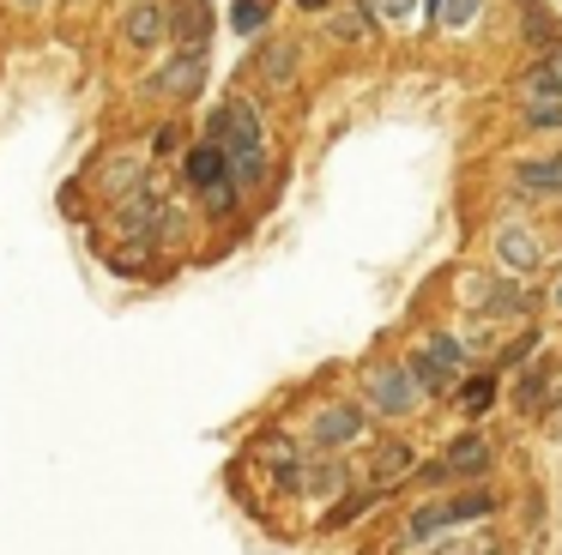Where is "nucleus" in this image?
<instances>
[{
	"label": "nucleus",
	"mask_w": 562,
	"mask_h": 555,
	"mask_svg": "<svg viewBox=\"0 0 562 555\" xmlns=\"http://www.w3.org/2000/svg\"><path fill=\"white\" fill-rule=\"evenodd\" d=\"M514 188L520 193H562V157H532V163H514Z\"/></svg>",
	"instance_id": "f8f14e48"
},
{
	"label": "nucleus",
	"mask_w": 562,
	"mask_h": 555,
	"mask_svg": "<svg viewBox=\"0 0 562 555\" xmlns=\"http://www.w3.org/2000/svg\"><path fill=\"white\" fill-rule=\"evenodd\" d=\"M200 72H206V60H200V48L188 43L182 55L170 60V67L158 72V79H151V91L158 97H194V84H200Z\"/></svg>",
	"instance_id": "9d476101"
},
{
	"label": "nucleus",
	"mask_w": 562,
	"mask_h": 555,
	"mask_svg": "<svg viewBox=\"0 0 562 555\" xmlns=\"http://www.w3.org/2000/svg\"><path fill=\"white\" fill-rule=\"evenodd\" d=\"M164 31H170V12H164L158 0H139V7L127 12V24H122L127 48H151V43H164Z\"/></svg>",
	"instance_id": "9b49d317"
},
{
	"label": "nucleus",
	"mask_w": 562,
	"mask_h": 555,
	"mask_svg": "<svg viewBox=\"0 0 562 555\" xmlns=\"http://www.w3.org/2000/svg\"><path fill=\"white\" fill-rule=\"evenodd\" d=\"M303 7H308V12H321V7H327V0H303Z\"/></svg>",
	"instance_id": "4be33fe9"
},
{
	"label": "nucleus",
	"mask_w": 562,
	"mask_h": 555,
	"mask_svg": "<svg viewBox=\"0 0 562 555\" xmlns=\"http://www.w3.org/2000/svg\"><path fill=\"white\" fill-rule=\"evenodd\" d=\"M484 465H490V441L484 434H460V441L448 446V458L429 465V483H441V477H484Z\"/></svg>",
	"instance_id": "6e6552de"
},
{
	"label": "nucleus",
	"mask_w": 562,
	"mask_h": 555,
	"mask_svg": "<svg viewBox=\"0 0 562 555\" xmlns=\"http://www.w3.org/2000/svg\"><path fill=\"white\" fill-rule=\"evenodd\" d=\"M345 483H351V471H345V465H339V458H333V453H321L315 465L303 471V489H308V495H339Z\"/></svg>",
	"instance_id": "4468645a"
},
{
	"label": "nucleus",
	"mask_w": 562,
	"mask_h": 555,
	"mask_svg": "<svg viewBox=\"0 0 562 555\" xmlns=\"http://www.w3.org/2000/svg\"><path fill=\"white\" fill-rule=\"evenodd\" d=\"M526 121L532 127H562V103H526Z\"/></svg>",
	"instance_id": "6ab92c4d"
},
{
	"label": "nucleus",
	"mask_w": 562,
	"mask_h": 555,
	"mask_svg": "<svg viewBox=\"0 0 562 555\" xmlns=\"http://www.w3.org/2000/svg\"><path fill=\"white\" fill-rule=\"evenodd\" d=\"M405 465H412V453H405V446H400V441H393V446H387V453H381V458H375V477H381V483H393V477H400V471H405Z\"/></svg>",
	"instance_id": "a211bd4d"
},
{
	"label": "nucleus",
	"mask_w": 562,
	"mask_h": 555,
	"mask_svg": "<svg viewBox=\"0 0 562 555\" xmlns=\"http://www.w3.org/2000/svg\"><path fill=\"white\" fill-rule=\"evenodd\" d=\"M357 441H363V405L333 398V405L315 410V422H308V446L315 453H339V446H357Z\"/></svg>",
	"instance_id": "39448f33"
},
{
	"label": "nucleus",
	"mask_w": 562,
	"mask_h": 555,
	"mask_svg": "<svg viewBox=\"0 0 562 555\" xmlns=\"http://www.w3.org/2000/svg\"><path fill=\"white\" fill-rule=\"evenodd\" d=\"M363 398H369L375 417H412L424 393H417V381H412L405 362H375V369L363 374Z\"/></svg>",
	"instance_id": "7ed1b4c3"
},
{
	"label": "nucleus",
	"mask_w": 562,
	"mask_h": 555,
	"mask_svg": "<svg viewBox=\"0 0 562 555\" xmlns=\"http://www.w3.org/2000/svg\"><path fill=\"white\" fill-rule=\"evenodd\" d=\"M19 7H37V0H19Z\"/></svg>",
	"instance_id": "5701e85b"
},
{
	"label": "nucleus",
	"mask_w": 562,
	"mask_h": 555,
	"mask_svg": "<svg viewBox=\"0 0 562 555\" xmlns=\"http://www.w3.org/2000/svg\"><path fill=\"white\" fill-rule=\"evenodd\" d=\"M484 7V0H441L436 12H429V19H441V24H472V12Z\"/></svg>",
	"instance_id": "dca6fc26"
},
{
	"label": "nucleus",
	"mask_w": 562,
	"mask_h": 555,
	"mask_svg": "<svg viewBox=\"0 0 562 555\" xmlns=\"http://www.w3.org/2000/svg\"><path fill=\"white\" fill-rule=\"evenodd\" d=\"M490 398H496V381H490V374H484V381H472V386H465V410H484Z\"/></svg>",
	"instance_id": "aec40b11"
},
{
	"label": "nucleus",
	"mask_w": 562,
	"mask_h": 555,
	"mask_svg": "<svg viewBox=\"0 0 562 555\" xmlns=\"http://www.w3.org/2000/svg\"><path fill=\"white\" fill-rule=\"evenodd\" d=\"M212 145L224 151V163H231V175L243 181V188H255V181L267 175V127H260V109L248 103V97H231V103L212 115Z\"/></svg>",
	"instance_id": "f257e3e1"
},
{
	"label": "nucleus",
	"mask_w": 562,
	"mask_h": 555,
	"mask_svg": "<svg viewBox=\"0 0 562 555\" xmlns=\"http://www.w3.org/2000/svg\"><path fill=\"white\" fill-rule=\"evenodd\" d=\"M460 362H465V344H460V338H429V344L417 350L405 369H412L417 393H448V386L460 381Z\"/></svg>",
	"instance_id": "20e7f679"
},
{
	"label": "nucleus",
	"mask_w": 562,
	"mask_h": 555,
	"mask_svg": "<svg viewBox=\"0 0 562 555\" xmlns=\"http://www.w3.org/2000/svg\"><path fill=\"white\" fill-rule=\"evenodd\" d=\"M267 12H272V0H236V12H231V24L236 31H260V24H267Z\"/></svg>",
	"instance_id": "2eb2a0df"
},
{
	"label": "nucleus",
	"mask_w": 562,
	"mask_h": 555,
	"mask_svg": "<svg viewBox=\"0 0 562 555\" xmlns=\"http://www.w3.org/2000/svg\"><path fill=\"white\" fill-rule=\"evenodd\" d=\"M363 7H369V12H381V19H400V12L412 7V0H363Z\"/></svg>",
	"instance_id": "412c9836"
},
{
	"label": "nucleus",
	"mask_w": 562,
	"mask_h": 555,
	"mask_svg": "<svg viewBox=\"0 0 562 555\" xmlns=\"http://www.w3.org/2000/svg\"><path fill=\"white\" fill-rule=\"evenodd\" d=\"M255 60H260V79H267L272 91H284V84L296 79V48H284V43H267Z\"/></svg>",
	"instance_id": "ddd939ff"
},
{
	"label": "nucleus",
	"mask_w": 562,
	"mask_h": 555,
	"mask_svg": "<svg viewBox=\"0 0 562 555\" xmlns=\"http://www.w3.org/2000/svg\"><path fill=\"white\" fill-rule=\"evenodd\" d=\"M557 302H562V296H557Z\"/></svg>",
	"instance_id": "393cba45"
},
{
	"label": "nucleus",
	"mask_w": 562,
	"mask_h": 555,
	"mask_svg": "<svg viewBox=\"0 0 562 555\" xmlns=\"http://www.w3.org/2000/svg\"><path fill=\"white\" fill-rule=\"evenodd\" d=\"M188 181H194V188L212 200V212H231V200H236V188H231V163H224V151H218L212 139L188 151Z\"/></svg>",
	"instance_id": "423d86ee"
},
{
	"label": "nucleus",
	"mask_w": 562,
	"mask_h": 555,
	"mask_svg": "<svg viewBox=\"0 0 562 555\" xmlns=\"http://www.w3.org/2000/svg\"><path fill=\"white\" fill-rule=\"evenodd\" d=\"M496 253H502V265H508V272H532V265L544 260V248H538V236L526 224H502L496 229Z\"/></svg>",
	"instance_id": "1a4fd4ad"
},
{
	"label": "nucleus",
	"mask_w": 562,
	"mask_h": 555,
	"mask_svg": "<svg viewBox=\"0 0 562 555\" xmlns=\"http://www.w3.org/2000/svg\"><path fill=\"white\" fill-rule=\"evenodd\" d=\"M557 67H562V48H557Z\"/></svg>",
	"instance_id": "b1692460"
},
{
	"label": "nucleus",
	"mask_w": 562,
	"mask_h": 555,
	"mask_svg": "<svg viewBox=\"0 0 562 555\" xmlns=\"http://www.w3.org/2000/svg\"><path fill=\"white\" fill-rule=\"evenodd\" d=\"M115 229H122L127 241H158L164 229H170V205L158 200V193H127L122 205H115Z\"/></svg>",
	"instance_id": "0eeeda50"
},
{
	"label": "nucleus",
	"mask_w": 562,
	"mask_h": 555,
	"mask_svg": "<svg viewBox=\"0 0 562 555\" xmlns=\"http://www.w3.org/2000/svg\"><path fill=\"white\" fill-rule=\"evenodd\" d=\"M333 36H339V43H363L369 19H363V12H339V19H333Z\"/></svg>",
	"instance_id": "f3484780"
},
{
	"label": "nucleus",
	"mask_w": 562,
	"mask_h": 555,
	"mask_svg": "<svg viewBox=\"0 0 562 555\" xmlns=\"http://www.w3.org/2000/svg\"><path fill=\"white\" fill-rule=\"evenodd\" d=\"M496 513V495L490 489H465V495H448V501H424L412 519H405V543H429L436 531H453L465 519H484Z\"/></svg>",
	"instance_id": "f03ea898"
}]
</instances>
